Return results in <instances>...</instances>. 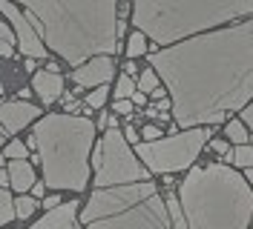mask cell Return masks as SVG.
Wrapping results in <instances>:
<instances>
[{"label":"cell","instance_id":"6da1fadb","mask_svg":"<svg viewBox=\"0 0 253 229\" xmlns=\"http://www.w3.org/2000/svg\"><path fill=\"white\" fill-rule=\"evenodd\" d=\"M164 89L173 92L175 126L221 123L253 103V17L150 55Z\"/></svg>","mask_w":253,"mask_h":229},{"label":"cell","instance_id":"7a4b0ae2","mask_svg":"<svg viewBox=\"0 0 253 229\" xmlns=\"http://www.w3.org/2000/svg\"><path fill=\"white\" fill-rule=\"evenodd\" d=\"M17 6L46 49L58 52L75 69L92 58H110L118 52L115 0H26Z\"/></svg>","mask_w":253,"mask_h":229},{"label":"cell","instance_id":"3957f363","mask_svg":"<svg viewBox=\"0 0 253 229\" xmlns=\"http://www.w3.org/2000/svg\"><path fill=\"white\" fill-rule=\"evenodd\" d=\"M178 200L187 229H248L253 221L251 183L227 164L190 169Z\"/></svg>","mask_w":253,"mask_h":229},{"label":"cell","instance_id":"277c9868","mask_svg":"<svg viewBox=\"0 0 253 229\" xmlns=\"http://www.w3.org/2000/svg\"><path fill=\"white\" fill-rule=\"evenodd\" d=\"M95 123L84 115H43L35 123L29 149H38L43 164V183L52 189L84 192L89 183V152Z\"/></svg>","mask_w":253,"mask_h":229},{"label":"cell","instance_id":"5b68a950","mask_svg":"<svg viewBox=\"0 0 253 229\" xmlns=\"http://www.w3.org/2000/svg\"><path fill=\"white\" fill-rule=\"evenodd\" d=\"M242 17H253V0H138L132 6V23L158 46L193 40Z\"/></svg>","mask_w":253,"mask_h":229},{"label":"cell","instance_id":"8992f818","mask_svg":"<svg viewBox=\"0 0 253 229\" xmlns=\"http://www.w3.org/2000/svg\"><path fill=\"white\" fill-rule=\"evenodd\" d=\"M81 221L86 229H170L167 203L150 181L95 189Z\"/></svg>","mask_w":253,"mask_h":229},{"label":"cell","instance_id":"52a82bcc","mask_svg":"<svg viewBox=\"0 0 253 229\" xmlns=\"http://www.w3.org/2000/svg\"><path fill=\"white\" fill-rule=\"evenodd\" d=\"M92 164H95V183H98V189L150 181L147 166L138 161V155H132L121 129H107V135L101 137L98 146H95Z\"/></svg>","mask_w":253,"mask_h":229},{"label":"cell","instance_id":"ba28073f","mask_svg":"<svg viewBox=\"0 0 253 229\" xmlns=\"http://www.w3.org/2000/svg\"><path fill=\"white\" fill-rule=\"evenodd\" d=\"M207 137H210L207 126L184 129L181 135L161 137V140H153V143L144 140V143H138L135 155H138V161H144L147 172H153V175H170V172L190 169V164L207 146Z\"/></svg>","mask_w":253,"mask_h":229},{"label":"cell","instance_id":"9c48e42d","mask_svg":"<svg viewBox=\"0 0 253 229\" xmlns=\"http://www.w3.org/2000/svg\"><path fill=\"white\" fill-rule=\"evenodd\" d=\"M0 12H3V17L12 20L17 46H20V52H23L29 61H41V58H46V46H43V40H41V34H38V29L29 23V17L23 15V9H20L17 3L0 0Z\"/></svg>","mask_w":253,"mask_h":229},{"label":"cell","instance_id":"30bf717a","mask_svg":"<svg viewBox=\"0 0 253 229\" xmlns=\"http://www.w3.org/2000/svg\"><path fill=\"white\" fill-rule=\"evenodd\" d=\"M112 77H115V63L110 58H92L89 63H84L81 69L72 72V80L78 83V89H86V86H107Z\"/></svg>","mask_w":253,"mask_h":229},{"label":"cell","instance_id":"8fae6325","mask_svg":"<svg viewBox=\"0 0 253 229\" xmlns=\"http://www.w3.org/2000/svg\"><path fill=\"white\" fill-rule=\"evenodd\" d=\"M38 115H41V109L32 106L29 100H12V103H3V106H0V123H3V129H6L9 135L20 132V129H23L26 123H32Z\"/></svg>","mask_w":253,"mask_h":229},{"label":"cell","instance_id":"7c38bea8","mask_svg":"<svg viewBox=\"0 0 253 229\" xmlns=\"http://www.w3.org/2000/svg\"><path fill=\"white\" fill-rule=\"evenodd\" d=\"M32 86H35V92L41 95L43 103H55L58 98H63V77H61V72H49V69L35 72Z\"/></svg>","mask_w":253,"mask_h":229},{"label":"cell","instance_id":"4fadbf2b","mask_svg":"<svg viewBox=\"0 0 253 229\" xmlns=\"http://www.w3.org/2000/svg\"><path fill=\"white\" fill-rule=\"evenodd\" d=\"M75 215H78V203H61L58 209H52L41 221H35L32 229H72L75 227Z\"/></svg>","mask_w":253,"mask_h":229},{"label":"cell","instance_id":"5bb4252c","mask_svg":"<svg viewBox=\"0 0 253 229\" xmlns=\"http://www.w3.org/2000/svg\"><path fill=\"white\" fill-rule=\"evenodd\" d=\"M9 181H12V189H15L17 195H23V192H29L32 186H35V169H32L29 161H12L9 164Z\"/></svg>","mask_w":253,"mask_h":229},{"label":"cell","instance_id":"9a60e30c","mask_svg":"<svg viewBox=\"0 0 253 229\" xmlns=\"http://www.w3.org/2000/svg\"><path fill=\"white\" fill-rule=\"evenodd\" d=\"M164 203H167V215H170L173 229H187V218H184V209H181V200L173 198V195H167Z\"/></svg>","mask_w":253,"mask_h":229},{"label":"cell","instance_id":"2e32d148","mask_svg":"<svg viewBox=\"0 0 253 229\" xmlns=\"http://www.w3.org/2000/svg\"><path fill=\"white\" fill-rule=\"evenodd\" d=\"M224 135H227V140H230V143H236V146H248V143H251L248 126H245L242 121H230L227 126H224Z\"/></svg>","mask_w":253,"mask_h":229},{"label":"cell","instance_id":"e0dca14e","mask_svg":"<svg viewBox=\"0 0 253 229\" xmlns=\"http://www.w3.org/2000/svg\"><path fill=\"white\" fill-rule=\"evenodd\" d=\"M135 92H138V83H135L129 75H121L118 77V83H115V92H112V95H115L118 100H132Z\"/></svg>","mask_w":253,"mask_h":229},{"label":"cell","instance_id":"ac0fdd59","mask_svg":"<svg viewBox=\"0 0 253 229\" xmlns=\"http://www.w3.org/2000/svg\"><path fill=\"white\" fill-rule=\"evenodd\" d=\"M12 218H17V212H15V200H12V195L0 186V227H6Z\"/></svg>","mask_w":253,"mask_h":229},{"label":"cell","instance_id":"d6986e66","mask_svg":"<svg viewBox=\"0 0 253 229\" xmlns=\"http://www.w3.org/2000/svg\"><path fill=\"white\" fill-rule=\"evenodd\" d=\"M158 86H161V77L156 75V69H144L141 77H138V92L141 95H153Z\"/></svg>","mask_w":253,"mask_h":229},{"label":"cell","instance_id":"ffe728a7","mask_svg":"<svg viewBox=\"0 0 253 229\" xmlns=\"http://www.w3.org/2000/svg\"><path fill=\"white\" fill-rule=\"evenodd\" d=\"M35 209H38V198H29V195H20V198L15 200V212L20 221H26V218H32L35 215Z\"/></svg>","mask_w":253,"mask_h":229},{"label":"cell","instance_id":"44dd1931","mask_svg":"<svg viewBox=\"0 0 253 229\" xmlns=\"http://www.w3.org/2000/svg\"><path fill=\"white\" fill-rule=\"evenodd\" d=\"M233 164L242 166V169H253V146H251V143L233 149Z\"/></svg>","mask_w":253,"mask_h":229},{"label":"cell","instance_id":"7402d4cb","mask_svg":"<svg viewBox=\"0 0 253 229\" xmlns=\"http://www.w3.org/2000/svg\"><path fill=\"white\" fill-rule=\"evenodd\" d=\"M144 52H147V37H144L141 32H135L129 37V43H126V58H138Z\"/></svg>","mask_w":253,"mask_h":229},{"label":"cell","instance_id":"603a6c76","mask_svg":"<svg viewBox=\"0 0 253 229\" xmlns=\"http://www.w3.org/2000/svg\"><path fill=\"white\" fill-rule=\"evenodd\" d=\"M3 155H6L9 161H26V155H29V146H26V143H20V140H12V143L3 149Z\"/></svg>","mask_w":253,"mask_h":229},{"label":"cell","instance_id":"cb8c5ba5","mask_svg":"<svg viewBox=\"0 0 253 229\" xmlns=\"http://www.w3.org/2000/svg\"><path fill=\"white\" fill-rule=\"evenodd\" d=\"M107 95H110V92H107V86H98L95 92H89V95H86V106H89V109L104 106V103H107Z\"/></svg>","mask_w":253,"mask_h":229},{"label":"cell","instance_id":"d4e9b609","mask_svg":"<svg viewBox=\"0 0 253 229\" xmlns=\"http://www.w3.org/2000/svg\"><path fill=\"white\" fill-rule=\"evenodd\" d=\"M141 137H147V143H153V140H161V129L147 123V126L141 129Z\"/></svg>","mask_w":253,"mask_h":229},{"label":"cell","instance_id":"484cf974","mask_svg":"<svg viewBox=\"0 0 253 229\" xmlns=\"http://www.w3.org/2000/svg\"><path fill=\"white\" fill-rule=\"evenodd\" d=\"M115 115L129 118V115H132V100H115Z\"/></svg>","mask_w":253,"mask_h":229},{"label":"cell","instance_id":"4316f807","mask_svg":"<svg viewBox=\"0 0 253 229\" xmlns=\"http://www.w3.org/2000/svg\"><path fill=\"white\" fill-rule=\"evenodd\" d=\"M0 40H6V43H12V46L17 43V37L12 34V29H9L6 23H0Z\"/></svg>","mask_w":253,"mask_h":229},{"label":"cell","instance_id":"83f0119b","mask_svg":"<svg viewBox=\"0 0 253 229\" xmlns=\"http://www.w3.org/2000/svg\"><path fill=\"white\" fill-rule=\"evenodd\" d=\"M242 123H245V126H251V129H253V103H248V106L242 109Z\"/></svg>","mask_w":253,"mask_h":229},{"label":"cell","instance_id":"f1b7e54d","mask_svg":"<svg viewBox=\"0 0 253 229\" xmlns=\"http://www.w3.org/2000/svg\"><path fill=\"white\" fill-rule=\"evenodd\" d=\"M210 146H213V149H216V152H219L221 158H224V155H230V152H233V149H230V146H227V143H224V140H213V143H210Z\"/></svg>","mask_w":253,"mask_h":229},{"label":"cell","instance_id":"f546056e","mask_svg":"<svg viewBox=\"0 0 253 229\" xmlns=\"http://www.w3.org/2000/svg\"><path fill=\"white\" fill-rule=\"evenodd\" d=\"M43 206L52 212V209H58V206H61V198H58V195H46V198H43Z\"/></svg>","mask_w":253,"mask_h":229},{"label":"cell","instance_id":"4dcf8cb0","mask_svg":"<svg viewBox=\"0 0 253 229\" xmlns=\"http://www.w3.org/2000/svg\"><path fill=\"white\" fill-rule=\"evenodd\" d=\"M15 55V46L6 43V40H0V58H12Z\"/></svg>","mask_w":253,"mask_h":229},{"label":"cell","instance_id":"1f68e13d","mask_svg":"<svg viewBox=\"0 0 253 229\" xmlns=\"http://www.w3.org/2000/svg\"><path fill=\"white\" fill-rule=\"evenodd\" d=\"M32 192H35L32 198H38V200H41V198H43V195H46V183H41V181H38V183H35V186H32Z\"/></svg>","mask_w":253,"mask_h":229},{"label":"cell","instance_id":"d6a6232c","mask_svg":"<svg viewBox=\"0 0 253 229\" xmlns=\"http://www.w3.org/2000/svg\"><path fill=\"white\" fill-rule=\"evenodd\" d=\"M124 137H126V143H135V140H138V132H135V129H132V126H126Z\"/></svg>","mask_w":253,"mask_h":229},{"label":"cell","instance_id":"836d02e7","mask_svg":"<svg viewBox=\"0 0 253 229\" xmlns=\"http://www.w3.org/2000/svg\"><path fill=\"white\" fill-rule=\"evenodd\" d=\"M144 103H147V95L135 92V95H132V106H144Z\"/></svg>","mask_w":253,"mask_h":229},{"label":"cell","instance_id":"e575fe53","mask_svg":"<svg viewBox=\"0 0 253 229\" xmlns=\"http://www.w3.org/2000/svg\"><path fill=\"white\" fill-rule=\"evenodd\" d=\"M156 106H158V112H161V115H167V112H170V100L164 98V100H158Z\"/></svg>","mask_w":253,"mask_h":229},{"label":"cell","instance_id":"d590c367","mask_svg":"<svg viewBox=\"0 0 253 229\" xmlns=\"http://www.w3.org/2000/svg\"><path fill=\"white\" fill-rule=\"evenodd\" d=\"M0 186H3V189H6V186H12V181H9V172H3V169H0Z\"/></svg>","mask_w":253,"mask_h":229},{"label":"cell","instance_id":"8d00e7d4","mask_svg":"<svg viewBox=\"0 0 253 229\" xmlns=\"http://www.w3.org/2000/svg\"><path fill=\"white\" fill-rule=\"evenodd\" d=\"M124 69H126L124 75H129V77H132V75H135V69H138V66H135L132 61H126V66H124Z\"/></svg>","mask_w":253,"mask_h":229},{"label":"cell","instance_id":"74e56055","mask_svg":"<svg viewBox=\"0 0 253 229\" xmlns=\"http://www.w3.org/2000/svg\"><path fill=\"white\" fill-rule=\"evenodd\" d=\"M245 181H248V183L253 186V169H245Z\"/></svg>","mask_w":253,"mask_h":229},{"label":"cell","instance_id":"f35d334b","mask_svg":"<svg viewBox=\"0 0 253 229\" xmlns=\"http://www.w3.org/2000/svg\"><path fill=\"white\" fill-rule=\"evenodd\" d=\"M0 95H3V83H0Z\"/></svg>","mask_w":253,"mask_h":229},{"label":"cell","instance_id":"ab89813d","mask_svg":"<svg viewBox=\"0 0 253 229\" xmlns=\"http://www.w3.org/2000/svg\"><path fill=\"white\" fill-rule=\"evenodd\" d=\"M0 146H3V135H0Z\"/></svg>","mask_w":253,"mask_h":229},{"label":"cell","instance_id":"60d3db41","mask_svg":"<svg viewBox=\"0 0 253 229\" xmlns=\"http://www.w3.org/2000/svg\"><path fill=\"white\" fill-rule=\"evenodd\" d=\"M251 146H253V137H251Z\"/></svg>","mask_w":253,"mask_h":229},{"label":"cell","instance_id":"b9f144b4","mask_svg":"<svg viewBox=\"0 0 253 229\" xmlns=\"http://www.w3.org/2000/svg\"><path fill=\"white\" fill-rule=\"evenodd\" d=\"M0 106H3V100H0Z\"/></svg>","mask_w":253,"mask_h":229}]
</instances>
